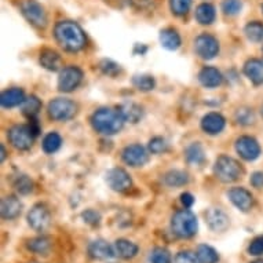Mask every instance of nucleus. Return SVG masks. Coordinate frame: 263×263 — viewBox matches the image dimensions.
<instances>
[{
	"mask_svg": "<svg viewBox=\"0 0 263 263\" xmlns=\"http://www.w3.org/2000/svg\"><path fill=\"white\" fill-rule=\"evenodd\" d=\"M54 33H55L57 42L66 51H79L86 44L84 32L76 22L62 21L57 24Z\"/></svg>",
	"mask_w": 263,
	"mask_h": 263,
	"instance_id": "obj_1",
	"label": "nucleus"
},
{
	"mask_svg": "<svg viewBox=\"0 0 263 263\" xmlns=\"http://www.w3.org/2000/svg\"><path fill=\"white\" fill-rule=\"evenodd\" d=\"M91 124H92L95 131H98L101 134L113 135L120 131L123 124H124V119L119 110L104 108L97 110L92 115Z\"/></svg>",
	"mask_w": 263,
	"mask_h": 263,
	"instance_id": "obj_2",
	"label": "nucleus"
},
{
	"mask_svg": "<svg viewBox=\"0 0 263 263\" xmlns=\"http://www.w3.org/2000/svg\"><path fill=\"white\" fill-rule=\"evenodd\" d=\"M171 229L175 236L181 238H190L197 233V218L189 210L175 212L171 219Z\"/></svg>",
	"mask_w": 263,
	"mask_h": 263,
	"instance_id": "obj_3",
	"label": "nucleus"
},
{
	"mask_svg": "<svg viewBox=\"0 0 263 263\" xmlns=\"http://www.w3.org/2000/svg\"><path fill=\"white\" fill-rule=\"evenodd\" d=\"M214 173L216 178L222 182H234L241 177L242 168L237 160L232 159L229 156H220L215 161Z\"/></svg>",
	"mask_w": 263,
	"mask_h": 263,
	"instance_id": "obj_4",
	"label": "nucleus"
},
{
	"mask_svg": "<svg viewBox=\"0 0 263 263\" xmlns=\"http://www.w3.org/2000/svg\"><path fill=\"white\" fill-rule=\"evenodd\" d=\"M78 112V105L66 98H57L48 104V116L55 121L70 120Z\"/></svg>",
	"mask_w": 263,
	"mask_h": 263,
	"instance_id": "obj_5",
	"label": "nucleus"
},
{
	"mask_svg": "<svg viewBox=\"0 0 263 263\" xmlns=\"http://www.w3.org/2000/svg\"><path fill=\"white\" fill-rule=\"evenodd\" d=\"M21 11L26 21L36 28H44L47 25V15L44 11L43 6L37 3L36 0H24L21 3Z\"/></svg>",
	"mask_w": 263,
	"mask_h": 263,
	"instance_id": "obj_6",
	"label": "nucleus"
},
{
	"mask_svg": "<svg viewBox=\"0 0 263 263\" xmlns=\"http://www.w3.org/2000/svg\"><path fill=\"white\" fill-rule=\"evenodd\" d=\"M36 135L32 133L29 124L28 125H14L9 131V139L11 145L20 151H28L33 145V139Z\"/></svg>",
	"mask_w": 263,
	"mask_h": 263,
	"instance_id": "obj_7",
	"label": "nucleus"
},
{
	"mask_svg": "<svg viewBox=\"0 0 263 263\" xmlns=\"http://www.w3.org/2000/svg\"><path fill=\"white\" fill-rule=\"evenodd\" d=\"M28 223L36 232H44L51 223V214L44 204H36L28 212Z\"/></svg>",
	"mask_w": 263,
	"mask_h": 263,
	"instance_id": "obj_8",
	"label": "nucleus"
},
{
	"mask_svg": "<svg viewBox=\"0 0 263 263\" xmlns=\"http://www.w3.org/2000/svg\"><path fill=\"white\" fill-rule=\"evenodd\" d=\"M83 80V72L76 66H68L61 70L58 78V88L64 92L76 90Z\"/></svg>",
	"mask_w": 263,
	"mask_h": 263,
	"instance_id": "obj_9",
	"label": "nucleus"
},
{
	"mask_svg": "<svg viewBox=\"0 0 263 263\" xmlns=\"http://www.w3.org/2000/svg\"><path fill=\"white\" fill-rule=\"evenodd\" d=\"M106 183L110 189L115 192H120V193H124L133 186V181L129 178L128 173L123 168L109 170L106 173Z\"/></svg>",
	"mask_w": 263,
	"mask_h": 263,
	"instance_id": "obj_10",
	"label": "nucleus"
},
{
	"mask_svg": "<svg viewBox=\"0 0 263 263\" xmlns=\"http://www.w3.org/2000/svg\"><path fill=\"white\" fill-rule=\"evenodd\" d=\"M194 50L204 60H212L219 52V43L211 35H200L194 42Z\"/></svg>",
	"mask_w": 263,
	"mask_h": 263,
	"instance_id": "obj_11",
	"label": "nucleus"
},
{
	"mask_svg": "<svg viewBox=\"0 0 263 263\" xmlns=\"http://www.w3.org/2000/svg\"><path fill=\"white\" fill-rule=\"evenodd\" d=\"M236 151L244 160L252 161L256 160L260 155V146L258 141L252 137H241L236 142Z\"/></svg>",
	"mask_w": 263,
	"mask_h": 263,
	"instance_id": "obj_12",
	"label": "nucleus"
},
{
	"mask_svg": "<svg viewBox=\"0 0 263 263\" xmlns=\"http://www.w3.org/2000/svg\"><path fill=\"white\" fill-rule=\"evenodd\" d=\"M123 160L131 167H142L147 163L149 155L146 149L141 145H129L123 151Z\"/></svg>",
	"mask_w": 263,
	"mask_h": 263,
	"instance_id": "obj_13",
	"label": "nucleus"
},
{
	"mask_svg": "<svg viewBox=\"0 0 263 263\" xmlns=\"http://www.w3.org/2000/svg\"><path fill=\"white\" fill-rule=\"evenodd\" d=\"M229 200L242 212H248L254 205V196L244 187H233L229 190Z\"/></svg>",
	"mask_w": 263,
	"mask_h": 263,
	"instance_id": "obj_14",
	"label": "nucleus"
},
{
	"mask_svg": "<svg viewBox=\"0 0 263 263\" xmlns=\"http://www.w3.org/2000/svg\"><path fill=\"white\" fill-rule=\"evenodd\" d=\"M205 223L215 233H222L229 228V216L219 208H211L205 212Z\"/></svg>",
	"mask_w": 263,
	"mask_h": 263,
	"instance_id": "obj_15",
	"label": "nucleus"
},
{
	"mask_svg": "<svg viewBox=\"0 0 263 263\" xmlns=\"http://www.w3.org/2000/svg\"><path fill=\"white\" fill-rule=\"evenodd\" d=\"M88 254L92 259H98V260H108L113 258L116 252H115V247H112L108 241L105 240H95L88 246Z\"/></svg>",
	"mask_w": 263,
	"mask_h": 263,
	"instance_id": "obj_16",
	"label": "nucleus"
},
{
	"mask_svg": "<svg viewBox=\"0 0 263 263\" xmlns=\"http://www.w3.org/2000/svg\"><path fill=\"white\" fill-rule=\"evenodd\" d=\"M224 124H226V121H224L223 116L215 112L208 113L201 120V128L204 129V133H207L210 135H216L222 133L224 128Z\"/></svg>",
	"mask_w": 263,
	"mask_h": 263,
	"instance_id": "obj_17",
	"label": "nucleus"
},
{
	"mask_svg": "<svg viewBox=\"0 0 263 263\" xmlns=\"http://www.w3.org/2000/svg\"><path fill=\"white\" fill-rule=\"evenodd\" d=\"M2 218L3 219L11 220L15 219L17 216H20L22 211V204L21 201L15 197V196H7L5 199L2 200Z\"/></svg>",
	"mask_w": 263,
	"mask_h": 263,
	"instance_id": "obj_18",
	"label": "nucleus"
},
{
	"mask_svg": "<svg viewBox=\"0 0 263 263\" xmlns=\"http://www.w3.org/2000/svg\"><path fill=\"white\" fill-rule=\"evenodd\" d=\"M40 65L43 66L44 69L51 70V72H57L62 68V58L57 51L46 48L40 52Z\"/></svg>",
	"mask_w": 263,
	"mask_h": 263,
	"instance_id": "obj_19",
	"label": "nucleus"
},
{
	"mask_svg": "<svg viewBox=\"0 0 263 263\" xmlns=\"http://www.w3.org/2000/svg\"><path fill=\"white\" fill-rule=\"evenodd\" d=\"M24 101H25V94L21 88H10L3 91L0 95V104L3 108H14L24 104Z\"/></svg>",
	"mask_w": 263,
	"mask_h": 263,
	"instance_id": "obj_20",
	"label": "nucleus"
},
{
	"mask_svg": "<svg viewBox=\"0 0 263 263\" xmlns=\"http://www.w3.org/2000/svg\"><path fill=\"white\" fill-rule=\"evenodd\" d=\"M199 80L204 87H207V88H215V87L220 86L223 78H222V73L216 68L207 66V68L201 69V72L199 73Z\"/></svg>",
	"mask_w": 263,
	"mask_h": 263,
	"instance_id": "obj_21",
	"label": "nucleus"
},
{
	"mask_svg": "<svg viewBox=\"0 0 263 263\" xmlns=\"http://www.w3.org/2000/svg\"><path fill=\"white\" fill-rule=\"evenodd\" d=\"M244 73L251 82L259 86L263 83V62L259 60L247 61L244 65Z\"/></svg>",
	"mask_w": 263,
	"mask_h": 263,
	"instance_id": "obj_22",
	"label": "nucleus"
},
{
	"mask_svg": "<svg viewBox=\"0 0 263 263\" xmlns=\"http://www.w3.org/2000/svg\"><path fill=\"white\" fill-rule=\"evenodd\" d=\"M160 43L164 48L174 51L181 46V36L173 28H167L160 32Z\"/></svg>",
	"mask_w": 263,
	"mask_h": 263,
	"instance_id": "obj_23",
	"label": "nucleus"
},
{
	"mask_svg": "<svg viewBox=\"0 0 263 263\" xmlns=\"http://www.w3.org/2000/svg\"><path fill=\"white\" fill-rule=\"evenodd\" d=\"M115 252L120 258L131 259L138 254V246L135 242L129 241V240H125V238H119L115 242Z\"/></svg>",
	"mask_w": 263,
	"mask_h": 263,
	"instance_id": "obj_24",
	"label": "nucleus"
},
{
	"mask_svg": "<svg viewBox=\"0 0 263 263\" xmlns=\"http://www.w3.org/2000/svg\"><path fill=\"white\" fill-rule=\"evenodd\" d=\"M119 112L123 116L124 121H129V123H138L142 117V109L134 102H125V104L120 105Z\"/></svg>",
	"mask_w": 263,
	"mask_h": 263,
	"instance_id": "obj_25",
	"label": "nucleus"
},
{
	"mask_svg": "<svg viewBox=\"0 0 263 263\" xmlns=\"http://www.w3.org/2000/svg\"><path fill=\"white\" fill-rule=\"evenodd\" d=\"M215 7L210 3H203L196 9V20L201 25H210L215 21Z\"/></svg>",
	"mask_w": 263,
	"mask_h": 263,
	"instance_id": "obj_26",
	"label": "nucleus"
},
{
	"mask_svg": "<svg viewBox=\"0 0 263 263\" xmlns=\"http://www.w3.org/2000/svg\"><path fill=\"white\" fill-rule=\"evenodd\" d=\"M185 156L187 163L192 165H200L204 163L205 155H204V149L200 143H192L190 146L186 147Z\"/></svg>",
	"mask_w": 263,
	"mask_h": 263,
	"instance_id": "obj_27",
	"label": "nucleus"
},
{
	"mask_svg": "<svg viewBox=\"0 0 263 263\" xmlns=\"http://www.w3.org/2000/svg\"><path fill=\"white\" fill-rule=\"evenodd\" d=\"M26 247H28V250L35 252V254L46 255L50 251V248H51V240L46 237V236H39V237L29 240Z\"/></svg>",
	"mask_w": 263,
	"mask_h": 263,
	"instance_id": "obj_28",
	"label": "nucleus"
},
{
	"mask_svg": "<svg viewBox=\"0 0 263 263\" xmlns=\"http://www.w3.org/2000/svg\"><path fill=\"white\" fill-rule=\"evenodd\" d=\"M164 182L165 185L170 186V187H179V186L186 185L189 182V177L185 171H181V170H171L170 173L165 174L164 177Z\"/></svg>",
	"mask_w": 263,
	"mask_h": 263,
	"instance_id": "obj_29",
	"label": "nucleus"
},
{
	"mask_svg": "<svg viewBox=\"0 0 263 263\" xmlns=\"http://www.w3.org/2000/svg\"><path fill=\"white\" fill-rule=\"evenodd\" d=\"M196 255L199 258L200 263H218L219 262V255L212 247L207 244H201L197 247Z\"/></svg>",
	"mask_w": 263,
	"mask_h": 263,
	"instance_id": "obj_30",
	"label": "nucleus"
},
{
	"mask_svg": "<svg viewBox=\"0 0 263 263\" xmlns=\"http://www.w3.org/2000/svg\"><path fill=\"white\" fill-rule=\"evenodd\" d=\"M40 109H42V102L35 95H30L29 98H26L22 104V112L29 119H33L40 112Z\"/></svg>",
	"mask_w": 263,
	"mask_h": 263,
	"instance_id": "obj_31",
	"label": "nucleus"
},
{
	"mask_svg": "<svg viewBox=\"0 0 263 263\" xmlns=\"http://www.w3.org/2000/svg\"><path fill=\"white\" fill-rule=\"evenodd\" d=\"M62 145V138L60 137V134H57V133H50L44 137L43 139V151L48 155H51V153H55L58 149Z\"/></svg>",
	"mask_w": 263,
	"mask_h": 263,
	"instance_id": "obj_32",
	"label": "nucleus"
},
{
	"mask_svg": "<svg viewBox=\"0 0 263 263\" xmlns=\"http://www.w3.org/2000/svg\"><path fill=\"white\" fill-rule=\"evenodd\" d=\"M246 35L247 37L251 40V42H262L263 40V24L258 21L250 22L248 25L246 26Z\"/></svg>",
	"mask_w": 263,
	"mask_h": 263,
	"instance_id": "obj_33",
	"label": "nucleus"
},
{
	"mask_svg": "<svg viewBox=\"0 0 263 263\" xmlns=\"http://www.w3.org/2000/svg\"><path fill=\"white\" fill-rule=\"evenodd\" d=\"M149 260L151 263H173V256L168 250L157 247L149 255Z\"/></svg>",
	"mask_w": 263,
	"mask_h": 263,
	"instance_id": "obj_34",
	"label": "nucleus"
},
{
	"mask_svg": "<svg viewBox=\"0 0 263 263\" xmlns=\"http://www.w3.org/2000/svg\"><path fill=\"white\" fill-rule=\"evenodd\" d=\"M134 86L138 88L139 91H151L155 88V79L149 76V74H138L133 79Z\"/></svg>",
	"mask_w": 263,
	"mask_h": 263,
	"instance_id": "obj_35",
	"label": "nucleus"
},
{
	"mask_svg": "<svg viewBox=\"0 0 263 263\" xmlns=\"http://www.w3.org/2000/svg\"><path fill=\"white\" fill-rule=\"evenodd\" d=\"M14 186H15L17 192H20L21 194H29L33 190V182H32V179L29 177H26V175H20V177H17V179L14 182Z\"/></svg>",
	"mask_w": 263,
	"mask_h": 263,
	"instance_id": "obj_36",
	"label": "nucleus"
},
{
	"mask_svg": "<svg viewBox=\"0 0 263 263\" xmlns=\"http://www.w3.org/2000/svg\"><path fill=\"white\" fill-rule=\"evenodd\" d=\"M170 5L175 15H185L190 10L192 0H170Z\"/></svg>",
	"mask_w": 263,
	"mask_h": 263,
	"instance_id": "obj_37",
	"label": "nucleus"
},
{
	"mask_svg": "<svg viewBox=\"0 0 263 263\" xmlns=\"http://www.w3.org/2000/svg\"><path fill=\"white\" fill-rule=\"evenodd\" d=\"M255 120L254 117V112L248 108H241L238 109L237 112H236V121H237L238 124L241 125H250L252 124Z\"/></svg>",
	"mask_w": 263,
	"mask_h": 263,
	"instance_id": "obj_38",
	"label": "nucleus"
},
{
	"mask_svg": "<svg viewBox=\"0 0 263 263\" xmlns=\"http://www.w3.org/2000/svg\"><path fill=\"white\" fill-rule=\"evenodd\" d=\"M241 0H223L222 10L226 15H236L241 11Z\"/></svg>",
	"mask_w": 263,
	"mask_h": 263,
	"instance_id": "obj_39",
	"label": "nucleus"
},
{
	"mask_svg": "<svg viewBox=\"0 0 263 263\" xmlns=\"http://www.w3.org/2000/svg\"><path fill=\"white\" fill-rule=\"evenodd\" d=\"M168 147V143L165 142V139L161 138V137H155L153 139H151L149 142V151L153 153V155H160V153H164Z\"/></svg>",
	"mask_w": 263,
	"mask_h": 263,
	"instance_id": "obj_40",
	"label": "nucleus"
},
{
	"mask_svg": "<svg viewBox=\"0 0 263 263\" xmlns=\"http://www.w3.org/2000/svg\"><path fill=\"white\" fill-rule=\"evenodd\" d=\"M101 70L104 72L105 74H108V76H112L115 78L119 72H120V66L116 64V62H113L110 60H102L100 64Z\"/></svg>",
	"mask_w": 263,
	"mask_h": 263,
	"instance_id": "obj_41",
	"label": "nucleus"
},
{
	"mask_svg": "<svg viewBox=\"0 0 263 263\" xmlns=\"http://www.w3.org/2000/svg\"><path fill=\"white\" fill-rule=\"evenodd\" d=\"M174 263H200L197 255L190 252V251H182V252H178L175 259H174Z\"/></svg>",
	"mask_w": 263,
	"mask_h": 263,
	"instance_id": "obj_42",
	"label": "nucleus"
},
{
	"mask_svg": "<svg viewBox=\"0 0 263 263\" xmlns=\"http://www.w3.org/2000/svg\"><path fill=\"white\" fill-rule=\"evenodd\" d=\"M131 5L137 10H143V11H152L159 5V0H131Z\"/></svg>",
	"mask_w": 263,
	"mask_h": 263,
	"instance_id": "obj_43",
	"label": "nucleus"
},
{
	"mask_svg": "<svg viewBox=\"0 0 263 263\" xmlns=\"http://www.w3.org/2000/svg\"><path fill=\"white\" fill-rule=\"evenodd\" d=\"M82 218L86 223L91 224V226H98L101 222L100 212H97L95 210H86L82 214Z\"/></svg>",
	"mask_w": 263,
	"mask_h": 263,
	"instance_id": "obj_44",
	"label": "nucleus"
},
{
	"mask_svg": "<svg viewBox=\"0 0 263 263\" xmlns=\"http://www.w3.org/2000/svg\"><path fill=\"white\" fill-rule=\"evenodd\" d=\"M248 252L252 256H260L263 255V236H258L251 241L250 247H248Z\"/></svg>",
	"mask_w": 263,
	"mask_h": 263,
	"instance_id": "obj_45",
	"label": "nucleus"
},
{
	"mask_svg": "<svg viewBox=\"0 0 263 263\" xmlns=\"http://www.w3.org/2000/svg\"><path fill=\"white\" fill-rule=\"evenodd\" d=\"M251 185L256 187V189H260L263 186V173L252 174V177H251Z\"/></svg>",
	"mask_w": 263,
	"mask_h": 263,
	"instance_id": "obj_46",
	"label": "nucleus"
},
{
	"mask_svg": "<svg viewBox=\"0 0 263 263\" xmlns=\"http://www.w3.org/2000/svg\"><path fill=\"white\" fill-rule=\"evenodd\" d=\"M181 201L185 208H190L194 204V197L190 193H183L181 196Z\"/></svg>",
	"mask_w": 263,
	"mask_h": 263,
	"instance_id": "obj_47",
	"label": "nucleus"
},
{
	"mask_svg": "<svg viewBox=\"0 0 263 263\" xmlns=\"http://www.w3.org/2000/svg\"><path fill=\"white\" fill-rule=\"evenodd\" d=\"M146 51H147V48L145 47V46H139V44H137V46H135L134 54H141V55H143V54H145Z\"/></svg>",
	"mask_w": 263,
	"mask_h": 263,
	"instance_id": "obj_48",
	"label": "nucleus"
},
{
	"mask_svg": "<svg viewBox=\"0 0 263 263\" xmlns=\"http://www.w3.org/2000/svg\"><path fill=\"white\" fill-rule=\"evenodd\" d=\"M0 149H2V161H5V159H6V149H5V146H3V145L0 146Z\"/></svg>",
	"mask_w": 263,
	"mask_h": 263,
	"instance_id": "obj_49",
	"label": "nucleus"
},
{
	"mask_svg": "<svg viewBox=\"0 0 263 263\" xmlns=\"http://www.w3.org/2000/svg\"><path fill=\"white\" fill-rule=\"evenodd\" d=\"M252 263H263V259H259V260H255V262Z\"/></svg>",
	"mask_w": 263,
	"mask_h": 263,
	"instance_id": "obj_50",
	"label": "nucleus"
},
{
	"mask_svg": "<svg viewBox=\"0 0 263 263\" xmlns=\"http://www.w3.org/2000/svg\"><path fill=\"white\" fill-rule=\"evenodd\" d=\"M262 115H263V108H262Z\"/></svg>",
	"mask_w": 263,
	"mask_h": 263,
	"instance_id": "obj_51",
	"label": "nucleus"
}]
</instances>
